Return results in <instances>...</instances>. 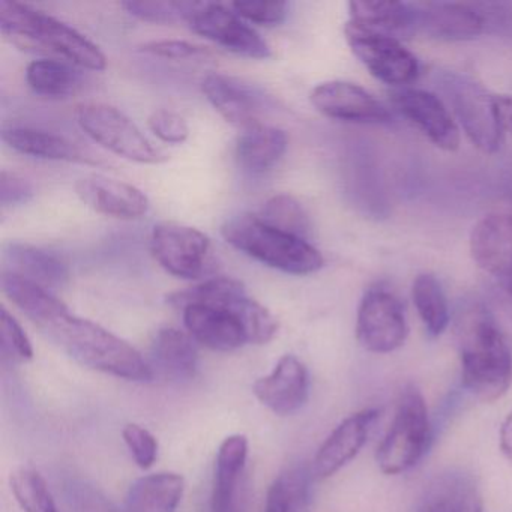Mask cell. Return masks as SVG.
<instances>
[{"mask_svg":"<svg viewBox=\"0 0 512 512\" xmlns=\"http://www.w3.org/2000/svg\"><path fill=\"white\" fill-rule=\"evenodd\" d=\"M461 380L482 403H494L512 382V353L491 311L482 304L464 308L455 320Z\"/></svg>","mask_w":512,"mask_h":512,"instance_id":"3957f363","label":"cell"},{"mask_svg":"<svg viewBox=\"0 0 512 512\" xmlns=\"http://www.w3.org/2000/svg\"><path fill=\"white\" fill-rule=\"evenodd\" d=\"M184 490V478L178 473L143 476L128 490L124 512H176Z\"/></svg>","mask_w":512,"mask_h":512,"instance_id":"83f0119b","label":"cell"},{"mask_svg":"<svg viewBox=\"0 0 512 512\" xmlns=\"http://www.w3.org/2000/svg\"><path fill=\"white\" fill-rule=\"evenodd\" d=\"M77 124L107 151L139 164H161L169 160L155 148L139 127L116 107L104 103H82L76 107Z\"/></svg>","mask_w":512,"mask_h":512,"instance_id":"52a82bcc","label":"cell"},{"mask_svg":"<svg viewBox=\"0 0 512 512\" xmlns=\"http://www.w3.org/2000/svg\"><path fill=\"white\" fill-rule=\"evenodd\" d=\"M419 512H484V500L473 476L442 473L428 484Z\"/></svg>","mask_w":512,"mask_h":512,"instance_id":"603a6c76","label":"cell"},{"mask_svg":"<svg viewBox=\"0 0 512 512\" xmlns=\"http://www.w3.org/2000/svg\"><path fill=\"white\" fill-rule=\"evenodd\" d=\"M248 457V440L242 434L226 437L215 464L211 512H238V487Z\"/></svg>","mask_w":512,"mask_h":512,"instance_id":"cb8c5ba5","label":"cell"},{"mask_svg":"<svg viewBox=\"0 0 512 512\" xmlns=\"http://www.w3.org/2000/svg\"><path fill=\"white\" fill-rule=\"evenodd\" d=\"M148 127L158 139L170 145H181L190 137L187 121L170 110H155L148 119Z\"/></svg>","mask_w":512,"mask_h":512,"instance_id":"f35d334b","label":"cell"},{"mask_svg":"<svg viewBox=\"0 0 512 512\" xmlns=\"http://www.w3.org/2000/svg\"><path fill=\"white\" fill-rule=\"evenodd\" d=\"M310 503V473L293 467L281 473L268 490L265 512H307Z\"/></svg>","mask_w":512,"mask_h":512,"instance_id":"4dcf8cb0","label":"cell"},{"mask_svg":"<svg viewBox=\"0 0 512 512\" xmlns=\"http://www.w3.org/2000/svg\"><path fill=\"white\" fill-rule=\"evenodd\" d=\"M2 140L13 151L29 157L43 160L67 161V163L91 164L97 166L98 160L92 154L80 148L67 137L35 130V128L11 127L4 130Z\"/></svg>","mask_w":512,"mask_h":512,"instance_id":"7402d4cb","label":"cell"},{"mask_svg":"<svg viewBox=\"0 0 512 512\" xmlns=\"http://www.w3.org/2000/svg\"><path fill=\"white\" fill-rule=\"evenodd\" d=\"M221 235L245 256L284 274H314L325 265L322 253L307 239L268 226L256 214L230 218L221 227Z\"/></svg>","mask_w":512,"mask_h":512,"instance_id":"5b68a950","label":"cell"},{"mask_svg":"<svg viewBox=\"0 0 512 512\" xmlns=\"http://www.w3.org/2000/svg\"><path fill=\"white\" fill-rule=\"evenodd\" d=\"M179 299L188 334L215 352H233L245 344H268L277 335L274 314L251 298L236 278H209L182 290Z\"/></svg>","mask_w":512,"mask_h":512,"instance_id":"7a4b0ae2","label":"cell"},{"mask_svg":"<svg viewBox=\"0 0 512 512\" xmlns=\"http://www.w3.org/2000/svg\"><path fill=\"white\" fill-rule=\"evenodd\" d=\"M379 416V410L365 409L344 419L317 451L313 463L316 478H329L350 463L364 448Z\"/></svg>","mask_w":512,"mask_h":512,"instance_id":"ffe728a7","label":"cell"},{"mask_svg":"<svg viewBox=\"0 0 512 512\" xmlns=\"http://www.w3.org/2000/svg\"><path fill=\"white\" fill-rule=\"evenodd\" d=\"M445 88L454 113L472 145L484 154H496L503 143L496 95L488 94L473 80L455 74L445 80Z\"/></svg>","mask_w":512,"mask_h":512,"instance_id":"30bf717a","label":"cell"},{"mask_svg":"<svg viewBox=\"0 0 512 512\" xmlns=\"http://www.w3.org/2000/svg\"><path fill=\"white\" fill-rule=\"evenodd\" d=\"M202 91L227 124L242 131L262 125L266 98L250 83L226 74H209L203 80Z\"/></svg>","mask_w":512,"mask_h":512,"instance_id":"9a60e30c","label":"cell"},{"mask_svg":"<svg viewBox=\"0 0 512 512\" xmlns=\"http://www.w3.org/2000/svg\"><path fill=\"white\" fill-rule=\"evenodd\" d=\"M412 298L425 331L431 337L442 335L449 325V308L437 278L431 274H419L413 280Z\"/></svg>","mask_w":512,"mask_h":512,"instance_id":"f546056e","label":"cell"},{"mask_svg":"<svg viewBox=\"0 0 512 512\" xmlns=\"http://www.w3.org/2000/svg\"><path fill=\"white\" fill-rule=\"evenodd\" d=\"M256 215L263 223L275 227L281 232L302 239H307L310 236V217H308L304 206L290 194H277V196L266 200Z\"/></svg>","mask_w":512,"mask_h":512,"instance_id":"1f68e13d","label":"cell"},{"mask_svg":"<svg viewBox=\"0 0 512 512\" xmlns=\"http://www.w3.org/2000/svg\"><path fill=\"white\" fill-rule=\"evenodd\" d=\"M500 449L503 455L512 461V412L506 416L500 427Z\"/></svg>","mask_w":512,"mask_h":512,"instance_id":"7bdbcfd3","label":"cell"},{"mask_svg":"<svg viewBox=\"0 0 512 512\" xmlns=\"http://www.w3.org/2000/svg\"><path fill=\"white\" fill-rule=\"evenodd\" d=\"M121 7L130 16L143 22L157 23V25H172V23L185 22L187 17V2H136L128 0L122 2Z\"/></svg>","mask_w":512,"mask_h":512,"instance_id":"e575fe53","label":"cell"},{"mask_svg":"<svg viewBox=\"0 0 512 512\" xmlns=\"http://www.w3.org/2000/svg\"><path fill=\"white\" fill-rule=\"evenodd\" d=\"M151 253L164 271L182 280H208L218 271L211 239L185 224H157L152 230Z\"/></svg>","mask_w":512,"mask_h":512,"instance_id":"ba28073f","label":"cell"},{"mask_svg":"<svg viewBox=\"0 0 512 512\" xmlns=\"http://www.w3.org/2000/svg\"><path fill=\"white\" fill-rule=\"evenodd\" d=\"M311 104L326 118L349 124H388L389 110L355 83L332 80L311 91Z\"/></svg>","mask_w":512,"mask_h":512,"instance_id":"4fadbf2b","label":"cell"},{"mask_svg":"<svg viewBox=\"0 0 512 512\" xmlns=\"http://www.w3.org/2000/svg\"><path fill=\"white\" fill-rule=\"evenodd\" d=\"M65 493L73 512H119L98 488L86 482H68L65 485Z\"/></svg>","mask_w":512,"mask_h":512,"instance_id":"8d00e7d4","label":"cell"},{"mask_svg":"<svg viewBox=\"0 0 512 512\" xmlns=\"http://www.w3.org/2000/svg\"><path fill=\"white\" fill-rule=\"evenodd\" d=\"M496 109L503 133L512 134V95H496Z\"/></svg>","mask_w":512,"mask_h":512,"instance_id":"b9f144b4","label":"cell"},{"mask_svg":"<svg viewBox=\"0 0 512 512\" xmlns=\"http://www.w3.org/2000/svg\"><path fill=\"white\" fill-rule=\"evenodd\" d=\"M199 365L196 343L188 332L163 328L157 332L151 347V368L166 379L182 380L194 377Z\"/></svg>","mask_w":512,"mask_h":512,"instance_id":"d4e9b609","label":"cell"},{"mask_svg":"<svg viewBox=\"0 0 512 512\" xmlns=\"http://www.w3.org/2000/svg\"><path fill=\"white\" fill-rule=\"evenodd\" d=\"M34 197V188L22 176L4 170L0 175V203L2 208L25 205Z\"/></svg>","mask_w":512,"mask_h":512,"instance_id":"60d3db41","label":"cell"},{"mask_svg":"<svg viewBox=\"0 0 512 512\" xmlns=\"http://www.w3.org/2000/svg\"><path fill=\"white\" fill-rule=\"evenodd\" d=\"M473 262L512 296V215L490 214L470 233Z\"/></svg>","mask_w":512,"mask_h":512,"instance_id":"5bb4252c","label":"cell"},{"mask_svg":"<svg viewBox=\"0 0 512 512\" xmlns=\"http://www.w3.org/2000/svg\"><path fill=\"white\" fill-rule=\"evenodd\" d=\"M125 445L140 469L154 466L158 458V440L148 428L139 424L125 425L122 430Z\"/></svg>","mask_w":512,"mask_h":512,"instance_id":"d590c367","label":"cell"},{"mask_svg":"<svg viewBox=\"0 0 512 512\" xmlns=\"http://www.w3.org/2000/svg\"><path fill=\"white\" fill-rule=\"evenodd\" d=\"M392 101L437 148L446 152L460 148V128L437 95L421 89H403L392 95Z\"/></svg>","mask_w":512,"mask_h":512,"instance_id":"2e32d148","label":"cell"},{"mask_svg":"<svg viewBox=\"0 0 512 512\" xmlns=\"http://www.w3.org/2000/svg\"><path fill=\"white\" fill-rule=\"evenodd\" d=\"M409 335L406 313L400 299L383 289L365 292L356 317V338L367 352L385 355L406 343Z\"/></svg>","mask_w":512,"mask_h":512,"instance_id":"8fae6325","label":"cell"},{"mask_svg":"<svg viewBox=\"0 0 512 512\" xmlns=\"http://www.w3.org/2000/svg\"><path fill=\"white\" fill-rule=\"evenodd\" d=\"M0 29L4 37L22 49L53 53L85 70H106V56L97 44L73 26L28 5L2 0Z\"/></svg>","mask_w":512,"mask_h":512,"instance_id":"277c9868","label":"cell"},{"mask_svg":"<svg viewBox=\"0 0 512 512\" xmlns=\"http://www.w3.org/2000/svg\"><path fill=\"white\" fill-rule=\"evenodd\" d=\"M0 353L2 361L23 364L34 358V347L16 317L7 308L0 311Z\"/></svg>","mask_w":512,"mask_h":512,"instance_id":"836d02e7","label":"cell"},{"mask_svg":"<svg viewBox=\"0 0 512 512\" xmlns=\"http://www.w3.org/2000/svg\"><path fill=\"white\" fill-rule=\"evenodd\" d=\"M29 88L49 100H65L82 86V74L67 61L38 59L26 68Z\"/></svg>","mask_w":512,"mask_h":512,"instance_id":"f1b7e54d","label":"cell"},{"mask_svg":"<svg viewBox=\"0 0 512 512\" xmlns=\"http://www.w3.org/2000/svg\"><path fill=\"white\" fill-rule=\"evenodd\" d=\"M4 272L19 275L44 289L58 290L70 280L68 263L58 254L34 245L11 242L5 245Z\"/></svg>","mask_w":512,"mask_h":512,"instance_id":"44dd1931","label":"cell"},{"mask_svg":"<svg viewBox=\"0 0 512 512\" xmlns=\"http://www.w3.org/2000/svg\"><path fill=\"white\" fill-rule=\"evenodd\" d=\"M415 11V31L440 41H467L478 38L487 28L481 11L469 4L457 2H418Z\"/></svg>","mask_w":512,"mask_h":512,"instance_id":"e0dca14e","label":"cell"},{"mask_svg":"<svg viewBox=\"0 0 512 512\" xmlns=\"http://www.w3.org/2000/svg\"><path fill=\"white\" fill-rule=\"evenodd\" d=\"M257 400L280 416L293 415L308 400L310 376L296 356L284 355L268 376L253 385Z\"/></svg>","mask_w":512,"mask_h":512,"instance_id":"ac0fdd59","label":"cell"},{"mask_svg":"<svg viewBox=\"0 0 512 512\" xmlns=\"http://www.w3.org/2000/svg\"><path fill=\"white\" fill-rule=\"evenodd\" d=\"M349 23L388 37L401 38L415 34V11L404 2L356 0L349 4Z\"/></svg>","mask_w":512,"mask_h":512,"instance_id":"484cf974","label":"cell"},{"mask_svg":"<svg viewBox=\"0 0 512 512\" xmlns=\"http://www.w3.org/2000/svg\"><path fill=\"white\" fill-rule=\"evenodd\" d=\"M11 490L25 512H59L46 479L31 467H19L11 473Z\"/></svg>","mask_w":512,"mask_h":512,"instance_id":"d6a6232c","label":"cell"},{"mask_svg":"<svg viewBox=\"0 0 512 512\" xmlns=\"http://www.w3.org/2000/svg\"><path fill=\"white\" fill-rule=\"evenodd\" d=\"M344 35L353 55L380 82L404 86L418 79V59L397 38L365 31L349 22Z\"/></svg>","mask_w":512,"mask_h":512,"instance_id":"7c38bea8","label":"cell"},{"mask_svg":"<svg viewBox=\"0 0 512 512\" xmlns=\"http://www.w3.org/2000/svg\"><path fill=\"white\" fill-rule=\"evenodd\" d=\"M241 19L260 26H278L286 20V2H235L230 5Z\"/></svg>","mask_w":512,"mask_h":512,"instance_id":"74e56055","label":"cell"},{"mask_svg":"<svg viewBox=\"0 0 512 512\" xmlns=\"http://www.w3.org/2000/svg\"><path fill=\"white\" fill-rule=\"evenodd\" d=\"M185 23H188L191 31L235 55L250 59L271 58V47L262 35L224 5L187 2Z\"/></svg>","mask_w":512,"mask_h":512,"instance_id":"9c48e42d","label":"cell"},{"mask_svg":"<svg viewBox=\"0 0 512 512\" xmlns=\"http://www.w3.org/2000/svg\"><path fill=\"white\" fill-rule=\"evenodd\" d=\"M431 443L427 404L415 386L401 392L394 421L377 448L376 461L386 475H400L419 463Z\"/></svg>","mask_w":512,"mask_h":512,"instance_id":"8992f818","label":"cell"},{"mask_svg":"<svg viewBox=\"0 0 512 512\" xmlns=\"http://www.w3.org/2000/svg\"><path fill=\"white\" fill-rule=\"evenodd\" d=\"M76 193L92 211L118 220H139L149 211V199L142 190L107 176L80 179Z\"/></svg>","mask_w":512,"mask_h":512,"instance_id":"d6986e66","label":"cell"},{"mask_svg":"<svg viewBox=\"0 0 512 512\" xmlns=\"http://www.w3.org/2000/svg\"><path fill=\"white\" fill-rule=\"evenodd\" d=\"M0 283L7 298L80 364L133 382H149L154 377L151 364L131 344L98 323L71 313L50 290L10 272H2Z\"/></svg>","mask_w":512,"mask_h":512,"instance_id":"6da1fadb","label":"cell"},{"mask_svg":"<svg viewBox=\"0 0 512 512\" xmlns=\"http://www.w3.org/2000/svg\"><path fill=\"white\" fill-rule=\"evenodd\" d=\"M142 52L158 58L185 61V59L211 58V52L205 47L181 40L151 41L143 44Z\"/></svg>","mask_w":512,"mask_h":512,"instance_id":"ab89813d","label":"cell"},{"mask_svg":"<svg viewBox=\"0 0 512 512\" xmlns=\"http://www.w3.org/2000/svg\"><path fill=\"white\" fill-rule=\"evenodd\" d=\"M287 143L286 133L280 128L263 124L248 128L236 140V163L250 175H263L283 158Z\"/></svg>","mask_w":512,"mask_h":512,"instance_id":"4316f807","label":"cell"}]
</instances>
